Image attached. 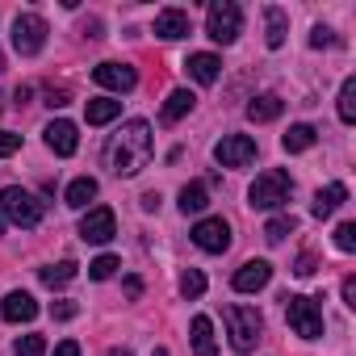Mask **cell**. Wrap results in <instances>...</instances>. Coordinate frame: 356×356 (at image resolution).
Masks as SVG:
<instances>
[{"label":"cell","mask_w":356,"mask_h":356,"mask_svg":"<svg viewBox=\"0 0 356 356\" xmlns=\"http://www.w3.org/2000/svg\"><path fill=\"white\" fill-rule=\"evenodd\" d=\"M181 293H185V298H202V293H206V273H202V268H189V273L181 277Z\"/></svg>","instance_id":"f546056e"},{"label":"cell","mask_w":356,"mask_h":356,"mask_svg":"<svg viewBox=\"0 0 356 356\" xmlns=\"http://www.w3.org/2000/svg\"><path fill=\"white\" fill-rule=\"evenodd\" d=\"M0 72H5V55H0Z\"/></svg>","instance_id":"ee69618b"},{"label":"cell","mask_w":356,"mask_h":356,"mask_svg":"<svg viewBox=\"0 0 356 356\" xmlns=\"http://www.w3.org/2000/svg\"><path fill=\"white\" fill-rule=\"evenodd\" d=\"M17 147H22V134H13V130H0V159L17 155Z\"/></svg>","instance_id":"d6a6232c"},{"label":"cell","mask_w":356,"mask_h":356,"mask_svg":"<svg viewBox=\"0 0 356 356\" xmlns=\"http://www.w3.org/2000/svg\"><path fill=\"white\" fill-rule=\"evenodd\" d=\"M109 356H130V348H113V352H109Z\"/></svg>","instance_id":"b9f144b4"},{"label":"cell","mask_w":356,"mask_h":356,"mask_svg":"<svg viewBox=\"0 0 356 356\" xmlns=\"http://www.w3.org/2000/svg\"><path fill=\"white\" fill-rule=\"evenodd\" d=\"M159 206V193H143V210H155Z\"/></svg>","instance_id":"60d3db41"},{"label":"cell","mask_w":356,"mask_h":356,"mask_svg":"<svg viewBox=\"0 0 356 356\" xmlns=\"http://www.w3.org/2000/svg\"><path fill=\"white\" fill-rule=\"evenodd\" d=\"M335 248L339 252H356V222H339L335 227Z\"/></svg>","instance_id":"1f68e13d"},{"label":"cell","mask_w":356,"mask_h":356,"mask_svg":"<svg viewBox=\"0 0 356 356\" xmlns=\"http://www.w3.org/2000/svg\"><path fill=\"white\" fill-rule=\"evenodd\" d=\"M314 138H318V130H314V126H306V122H298V126H289V134L281 138V147H285L289 155H298V151L314 147Z\"/></svg>","instance_id":"7402d4cb"},{"label":"cell","mask_w":356,"mask_h":356,"mask_svg":"<svg viewBox=\"0 0 356 356\" xmlns=\"http://www.w3.org/2000/svg\"><path fill=\"white\" fill-rule=\"evenodd\" d=\"M55 356H80V343H76V339H63V343L55 348Z\"/></svg>","instance_id":"74e56055"},{"label":"cell","mask_w":356,"mask_h":356,"mask_svg":"<svg viewBox=\"0 0 356 356\" xmlns=\"http://www.w3.org/2000/svg\"><path fill=\"white\" fill-rule=\"evenodd\" d=\"M0 109H5V101H0Z\"/></svg>","instance_id":"bcb514c9"},{"label":"cell","mask_w":356,"mask_h":356,"mask_svg":"<svg viewBox=\"0 0 356 356\" xmlns=\"http://www.w3.org/2000/svg\"><path fill=\"white\" fill-rule=\"evenodd\" d=\"M185 67H189V76H193L197 84H214V80L222 76V59H218V55H206V51H202V55H189Z\"/></svg>","instance_id":"e0dca14e"},{"label":"cell","mask_w":356,"mask_h":356,"mask_svg":"<svg viewBox=\"0 0 356 356\" xmlns=\"http://www.w3.org/2000/svg\"><path fill=\"white\" fill-rule=\"evenodd\" d=\"M42 352H47V339L42 335H22L17 348H13V356H42Z\"/></svg>","instance_id":"4dcf8cb0"},{"label":"cell","mask_w":356,"mask_h":356,"mask_svg":"<svg viewBox=\"0 0 356 356\" xmlns=\"http://www.w3.org/2000/svg\"><path fill=\"white\" fill-rule=\"evenodd\" d=\"M189 335H193V352L197 356H218V343H214V323L206 314H197L189 323Z\"/></svg>","instance_id":"ac0fdd59"},{"label":"cell","mask_w":356,"mask_h":356,"mask_svg":"<svg viewBox=\"0 0 356 356\" xmlns=\"http://www.w3.org/2000/svg\"><path fill=\"white\" fill-rule=\"evenodd\" d=\"M206 206H210V193H206L202 181H193V185L181 189V210H185V214H202Z\"/></svg>","instance_id":"cb8c5ba5"},{"label":"cell","mask_w":356,"mask_h":356,"mask_svg":"<svg viewBox=\"0 0 356 356\" xmlns=\"http://www.w3.org/2000/svg\"><path fill=\"white\" fill-rule=\"evenodd\" d=\"M310 47H318V51H323V47H335V34H331L327 26H318V30L310 34Z\"/></svg>","instance_id":"836d02e7"},{"label":"cell","mask_w":356,"mask_h":356,"mask_svg":"<svg viewBox=\"0 0 356 356\" xmlns=\"http://www.w3.org/2000/svg\"><path fill=\"white\" fill-rule=\"evenodd\" d=\"M339 122H348V126L356 122V80H352V76H348L343 88H339Z\"/></svg>","instance_id":"4316f807"},{"label":"cell","mask_w":356,"mask_h":356,"mask_svg":"<svg viewBox=\"0 0 356 356\" xmlns=\"http://www.w3.org/2000/svg\"><path fill=\"white\" fill-rule=\"evenodd\" d=\"M118 113H122V101H109V97H92V101L84 105L88 126H105V122H113Z\"/></svg>","instance_id":"ffe728a7"},{"label":"cell","mask_w":356,"mask_h":356,"mask_svg":"<svg viewBox=\"0 0 356 356\" xmlns=\"http://www.w3.org/2000/svg\"><path fill=\"white\" fill-rule=\"evenodd\" d=\"M92 80H97L101 88L130 92V88L138 84V72H134V67H126V63H97V67H92Z\"/></svg>","instance_id":"8fae6325"},{"label":"cell","mask_w":356,"mask_h":356,"mask_svg":"<svg viewBox=\"0 0 356 356\" xmlns=\"http://www.w3.org/2000/svg\"><path fill=\"white\" fill-rule=\"evenodd\" d=\"M13 47H17V55H38L47 47V22L38 13H22L13 22Z\"/></svg>","instance_id":"52a82bcc"},{"label":"cell","mask_w":356,"mask_h":356,"mask_svg":"<svg viewBox=\"0 0 356 356\" xmlns=\"http://www.w3.org/2000/svg\"><path fill=\"white\" fill-rule=\"evenodd\" d=\"M0 231H5V218H0Z\"/></svg>","instance_id":"f6af8a7d"},{"label":"cell","mask_w":356,"mask_h":356,"mask_svg":"<svg viewBox=\"0 0 356 356\" xmlns=\"http://www.w3.org/2000/svg\"><path fill=\"white\" fill-rule=\"evenodd\" d=\"M185 34H189V13L185 9H163V13H155V38L176 42V38H185Z\"/></svg>","instance_id":"9a60e30c"},{"label":"cell","mask_w":356,"mask_h":356,"mask_svg":"<svg viewBox=\"0 0 356 356\" xmlns=\"http://www.w3.org/2000/svg\"><path fill=\"white\" fill-rule=\"evenodd\" d=\"M38 277H42V285H51V289H55V285H67V281L76 277V264H72V260H59V264H47Z\"/></svg>","instance_id":"d4e9b609"},{"label":"cell","mask_w":356,"mask_h":356,"mask_svg":"<svg viewBox=\"0 0 356 356\" xmlns=\"http://www.w3.org/2000/svg\"><path fill=\"white\" fill-rule=\"evenodd\" d=\"M293 273H298V277H310V273H314V256L306 252V256L298 260V268H293Z\"/></svg>","instance_id":"8d00e7d4"},{"label":"cell","mask_w":356,"mask_h":356,"mask_svg":"<svg viewBox=\"0 0 356 356\" xmlns=\"http://www.w3.org/2000/svg\"><path fill=\"white\" fill-rule=\"evenodd\" d=\"M193 105H197V97H193L189 88H176V92H168V101H163V113H159V118L172 126V122H181Z\"/></svg>","instance_id":"d6986e66"},{"label":"cell","mask_w":356,"mask_h":356,"mask_svg":"<svg viewBox=\"0 0 356 356\" xmlns=\"http://www.w3.org/2000/svg\"><path fill=\"white\" fill-rule=\"evenodd\" d=\"M343 302H348V306H356V277H348V281H343Z\"/></svg>","instance_id":"f35d334b"},{"label":"cell","mask_w":356,"mask_h":356,"mask_svg":"<svg viewBox=\"0 0 356 356\" xmlns=\"http://www.w3.org/2000/svg\"><path fill=\"white\" fill-rule=\"evenodd\" d=\"M151 126L147 122H126L118 134H109V143H105V168L113 172V176H134V172H143L147 168V159H151Z\"/></svg>","instance_id":"6da1fadb"},{"label":"cell","mask_w":356,"mask_h":356,"mask_svg":"<svg viewBox=\"0 0 356 356\" xmlns=\"http://www.w3.org/2000/svg\"><path fill=\"white\" fill-rule=\"evenodd\" d=\"M214 159H218L222 168H248V163L256 159V138H248V134H227V138L214 147Z\"/></svg>","instance_id":"ba28073f"},{"label":"cell","mask_w":356,"mask_h":356,"mask_svg":"<svg viewBox=\"0 0 356 356\" xmlns=\"http://www.w3.org/2000/svg\"><path fill=\"white\" fill-rule=\"evenodd\" d=\"M289 193H293L289 172L268 168V172H260V176H256V185L248 189V206H256V210H277V206H285V202H289Z\"/></svg>","instance_id":"7a4b0ae2"},{"label":"cell","mask_w":356,"mask_h":356,"mask_svg":"<svg viewBox=\"0 0 356 356\" xmlns=\"http://www.w3.org/2000/svg\"><path fill=\"white\" fill-rule=\"evenodd\" d=\"M189 235H193V243H197L202 252H214V256L231 248V227H227V218H202Z\"/></svg>","instance_id":"30bf717a"},{"label":"cell","mask_w":356,"mask_h":356,"mask_svg":"<svg viewBox=\"0 0 356 356\" xmlns=\"http://www.w3.org/2000/svg\"><path fill=\"white\" fill-rule=\"evenodd\" d=\"M113 235H118V218H113L109 206H97L80 218V239L84 243H109Z\"/></svg>","instance_id":"9c48e42d"},{"label":"cell","mask_w":356,"mask_h":356,"mask_svg":"<svg viewBox=\"0 0 356 356\" xmlns=\"http://www.w3.org/2000/svg\"><path fill=\"white\" fill-rule=\"evenodd\" d=\"M281 109H285V101L273 97V92H264V97H256V101L248 105V118H252V122H273V118H281Z\"/></svg>","instance_id":"44dd1931"},{"label":"cell","mask_w":356,"mask_h":356,"mask_svg":"<svg viewBox=\"0 0 356 356\" xmlns=\"http://www.w3.org/2000/svg\"><path fill=\"white\" fill-rule=\"evenodd\" d=\"M206 34L222 47H231L239 34H243V9L235 5V0H214L210 13H206Z\"/></svg>","instance_id":"5b68a950"},{"label":"cell","mask_w":356,"mask_h":356,"mask_svg":"<svg viewBox=\"0 0 356 356\" xmlns=\"http://www.w3.org/2000/svg\"><path fill=\"white\" fill-rule=\"evenodd\" d=\"M273 281V264L268 260H248L235 277H231V285L239 289V293H256V289H264Z\"/></svg>","instance_id":"7c38bea8"},{"label":"cell","mask_w":356,"mask_h":356,"mask_svg":"<svg viewBox=\"0 0 356 356\" xmlns=\"http://www.w3.org/2000/svg\"><path fill=\"white\" fill-rule=\"evenodd\" d=\"M126 293L138 298V293H143V281H138V277H126Z\"/></svg>","instance_id":"ab89813d"},{"label":"cell","mask_w":356,"mask_h":356,"mask_svg":"<svg viewBox=\"0 0 356 356\" xmlns=\"http://www.w3.org/2000/svg\"><path fill=\"white\" fill-rule=\"evenodd\" d=\"M293 227H298V222H293V214H281V218H273V222L264 227V239H268V243H281Z\"/></svg>","instance_id":"83f0119b"},{"label":"cell","mask_w":356,"mask_h":356,"mask_svg":"<svg viewBox=\"0 0 356 356\" xmlns=\"http://www.w3.org/2000/svg\"><path fill=\"white\" fill-rule=\"evenodd\" d=\"M285 302V318L302 339H318L323 335V310L314 298H281Z\"/></svg>","instance_id":"8992f818"},{"label":"cell","mask_w":356,"mask_h":356,"mask_svg":"<svg viewBox=\"0 0 356 356\" xmlns=\"http://www.w3.org/2000/svg\"><path fill=\"white\" fill-rule=\"evenodd\" d=\"M47 105H51V109H63V105H67V88H51V92H47Z\"/></svg>","instance_id":"d590c367"},{"label":"cell","mask_w":356,"mask_h":356,"mask_svg":"<svg viewBox=\"0 0 356 356\" xmlns=\"http://www.w3.org/2000/svg\"><path fill=\"white\" fill-rule=\"evenodd\" d=\"M34 314H38V302L26 289H13L5 302H0V318H5V323H30Z\"/></svg>","instance_id":"5bb4252c"},{"label":"cell","mask_w":356,"mask_h":356,"mask_svg":"<svg viewBox=\"0 0 356 356\" xmlns=\"http://www.w3.org/2000/svg\"><path fill=\"white\" fill-rule=\"evenodd\" d=\"M92 197H97V181H92V176H80V181L67 185V206L72 210H84Z\"/></svg>","instance_id":"603a6c76"},{"label":"cell","mask_w":356,"mask_h":356,"mask_svg":"<svg viewBox=\"0 0 356 356\" xmlns=\"http://www.w3.org/2000/svg\"><path fill=\"white\" fill-rule=\"evenodd\" d=\"M42 214H47V206H42L34 193H26V189H17V185L0 189V218H9V222L34 231V227L42 222Z\"/></svg>","instance_id":"3957f363"},{"label":"cell","mask_w":356,"mask_h":356,"mask_svg":"<svg viewBox=\"0 0 356 356\" xmlns=\"http://www.w3.org/2000/svg\"><path fill=\"white\" fill-rule=\"evenodd\" d=\"M222 318H227L231 348H235V352H252V348H256V339H260V331H264L260 310H256V306H227V310H222Z\"/></svg>","instance_id":"277c9868"},{"label":"cell","mask_w":356,"mask_h":356,"mask_svg":"<svg viewBox=\"0 0 356 356\" xmlns=\"http://www.w3.org/2000/svg\"><path fill=\"white\" fill-rule=\"evenodd\" d=\"M343 202H348V189L335 181V185H327V189H318V193H314V206H310V214H314V218H331V214H335Z\"/></svg>","instance_id":"2e32d148"},{"label":"cell","mask_w":356,"mask_h":356,"mask_svg":"<svg viewBox=\"0 0 356 356\" xmlns=\"http://www.w3.org/2000/svg\"><path fill=\"white\" fill-rule=\"evenodd\" d=\"M42 134H47V147H51L55 155H76V147H80V130H76L72 122H63V118L51 122Z\"/></svg>","instance_id":"4fadbf2b"},{"label":"cell","mask_w":356,"mask_h":356,"mask_svg":"<svg viewBox=\"0 0 356 356\" xmlns=\"http://www.w3.org/2000/svg\"><path fill=\"white\" fill-rule=\"evenodd\" d=\"M264 22H268V47L277 51V47L285 42V13H281L277 5H268V9H264Z\"/></svg>","instance_id":"484cf974"},{"label":"cell","mask_w":356,"mask_h":356,"mask_svg":"<svg viewBox=\"0 0 356 356\" xmlns=\"http://www.w3.org/2000/svg\"><path fill=\"white\" fill-rule=\"evenodd\" d=\"M118 268H122V264H118V256H97V260L88 264V277H92V281H109Z\"/></svg>","instance_id":"f1b7e54d"},{"label":"cell","mask_w":356,"mask_h":356,"mask_svg":"<svg viewBox=\"0 0 356 356\" xmlns=\"http://www.w3.org/2000/svg\"><path fill=\"white\" fill-rule=\"evenodd\" d=\"M151 356H168V348H155V352H151Z\"/></svg>","instance_id":"7bdbcfd3"},{"label":"cell","mask_w":356,"mask_h":356,"mask_svg":"<svg viewBox=\"0 0 356 356\" xmlns=\"http://www.w3.org/2000/svg\"><path fill=\"white\" fill-rule=\"evenodd\" d=\"M76 310H80L76 302H51V314L55 318H76Z\"/></svg>","instance_id":"e575fe53"}]
</instances>
